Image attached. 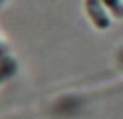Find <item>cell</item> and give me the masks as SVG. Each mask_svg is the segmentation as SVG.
Wrapping results in <instances>:
<instances>
[{"instance_id": "6da1fadb", "label": "cell", "mask_w": 123, "mask_h": 119, "mask_svg": "<svg viewBox=\"0 0 123 119\" xmlns=\"http://www.w3.org/2000/svg\"><path fill=\"white\" fill-rule=\"evenodd\" d=\"M83 12L95 30L103 32L111 28V14L107 12L101 0H83Z\"/></svg>"}, {"instance_id": "7a4b0ae2", "label": "cell", "mask_w": 123, "mask_h": 119, "mask_svg": "<svg viewBox=\"0 0 123 119\" xmlns=\"http://www.w3.org/2000/svg\"><path fill=\"white\" fill-rule=\"evenodd\" d=\"M14 74H16V62L14 60H4L0 63V83L6 81L8 77H12Z\"/></svg>"}, {"instance_id": "3957f363", "label": "cell", "mask_w": 123, "mask_h": 119, "mask_svg": "<svg viewBox=\"0 0 123 119\" xmlns=\"http://www.w3.org/2000/svg\"><path fill=\"white\" fill-rule=\"evenodd\" d=\"M107 12L115 18H123V0H101Z\"/></svg>"}, {"instance_id": "277c9868", "label": "cell", "mask_w": 123, "mask_h": 119, "mask_svg": "<svg viewBox=\"0 0 123 119\" xmlns=\"http://www.w3.org/2000/svg\"><path fill=\"white\" fill-rule=\"evenodd\" d=\"M4 2H6V0H0V8H2V6H4Z\"/></svg>"}]
</instances>
